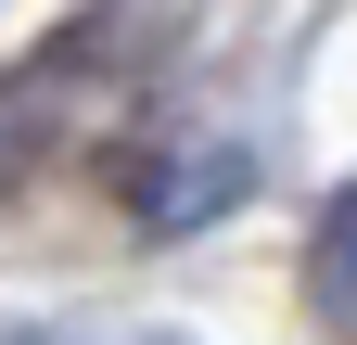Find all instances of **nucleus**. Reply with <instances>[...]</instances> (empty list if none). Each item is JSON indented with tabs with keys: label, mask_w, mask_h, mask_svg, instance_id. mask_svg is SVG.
Here are the masks:
<instances>
[{
	"label": "nucleus",
	"mask_w": 357,
	"mask_h": 345,
	"mask_svg": "<svg viewBox=\"0 0 357 345\" xmlns=\"http://www.w3.org/2000/svg\"><path fill=\"white\" fill-rule=\"evenodd\" d=\"M306 281H319V320L357 345V179L332 192V218H319V243H306Z\"/></svg>",
	"instance_id": "nucleus-1"
},
{
	"label": "nucleus",
	"mask_w": 357,
	"mask_h": 345,
	"mask_svg": "<svg viewBox=\"0 0 357 345\" xmlns=\"http://www.w3.org/2000/svg\"><path fill=\"white\" fill-rule=\"evenodd\" d=\"M38 128H52V103H38L26 77H0V179H13V166L38 154Z\"/></svg>",
	"instance_id": "nucleus-2"
}]
</instances>
